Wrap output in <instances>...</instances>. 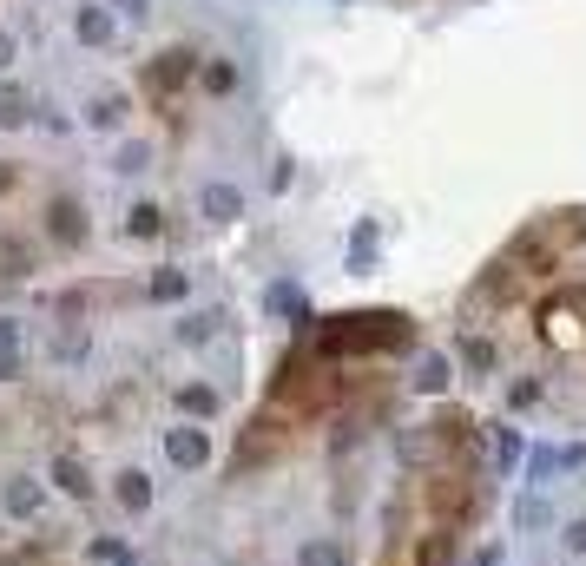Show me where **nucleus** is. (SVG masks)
Here are the masks:
<instances>
[{"instance_id":"nucleus-12","label":"nucleus","mask_w":586,"mask_h":566,"mask_svg":"<svg viewBox=\"0 0 586 566\" xmlns=\"http://www.w3.org/2000/svg\"><path fill=\"white\" fill-rule=\"evenodd\" d=\"M33 277V244L27 237H0V283H20Z\"/></svg>"},{"instance_id":"nucleus-22","label":"nucleus","mask_w":586,"mask_h":566,"mask_svg":"<svg viewBox=\"0 0 586 566\" xmlns=\"http://www.w3.org/2000/svg\"><path fill=\"white\" fill-rule=\"evenodd\" d=\"M145 158H152V145H139V139H132V145H119V158H112V172H145Z\"/></svg>"},{"instance_id":"nucleus-28","label":"nucleus","mask_w":586,"mask_h":566,"mask_svg":"<svg viewBox=\"0 0 586 566\" xmlns=\"http://www.w3.org/2000/svg\"><path fill=\"white\" fill-rule=\"evenodd\" d=\"M514 409H527V402H540V382H514V395H507Z\"/></svg>"},{"instance_id":"nucleus-4","label":"nucleus","mask_w":586,"mask_h":566,"mask_svg":"<svg viewBox=\"0 0 586 566\" xmlns=\"http://www.w3.org/2000/svg\"><path fill=\"white\" fill-rule=\"evenodd\" d=\"M47 231L60 237L66 251H80V244H86V211H80V198H53V205H47Z\"/></svg>"},{"instance_id":"nucleus-10","label":"nucleus","mask_w":586,"mask_h":566,"mask_svg":"<svg viewBox=\"0 0 586 566\" xmlns=\"http://www.w3.org/2000/svg\"><path fill=\"white\" fill-rule=\"evenodd\" d=\"M86 126L93 132H119L126 126V93H93L86 99Z\"/></svg>"},{"instance_id":"nucleus-14","label":"nucleus","mask_w":586,"mask_h":566,"mask_svg":"<svg viewBox=\"0 0 586 566\" xmlns=\"http://www.w3.org/2000/svg\"><path fill=\"white\" fill-rule=\"evenodd\" d=\"M264 310L270 316H290V323H310V316H303V290H297V283H270V290H264Z\"/></svg>"},{"instance_id":"nucleus-1","label":"nucleus","mask_w":586,"mask_h":566,"mask_svg":"<svg viewBox=\"0 0 586 566\" xmlns=\"http://www.w3.org/2000/svg\"><path fill=\"white\" fill-rule=\"evenodd\" d=\"M211 435L198 422H178V428H165V468H178V474H198V468H211Z\"/></svg>"},{"instance_id":"nucleus-9","label":"nucleus","mask_w":586,"mask_h":566,"mask_svg":"<svg viewBox=\"0 0 586 566\" xmlns=\"http://www.w3.org/2000/svg\"><path fill=\"white\" fill-rule=\"evenodd\" d=\"M53 481H60V494H73V501H93V474H86L80 455H53Z\"/></svg>"},{"instance_id":"nucleus-2","label":"nucleus","mask_w":586,"mask_h":566,"mask_svg":"<svg viewBox=\"0 0 586 566\" xmlns=\"http://www.w3.org/2000/svg\"><path fill=\"white\" fill-rule=\"evenodd\" d=\"M40 507H47V488H40L33 474H14V481L0 488V514H7V520H33Z\"/></svg>"},{"instance_id":"nucleus-6","label":"nucleus","mask_w":586,"mask_h":566,"mask_svg":"<svg viewBox=\"0 0 586 566\" xmlns=\"http://www.w3.org/2000/svg\"><path fill=\"white\" fill-rule=\"evenodd\" d=\"M191 73H198V53L191 47H165L159 60H152V93H172V86H185Z\"/></svg>"},{"instance_id":"nucleus-25","label":"nucleus","mask_w":586,"mask_h":566,"mask_svg":"<svg viewBox=\"0 0 586 566\" xmlns=\"http://www.w3.org/2000/svg\"><path fill=\"white\" fill-rule=\"evenodd\" d=\"M53 356H66V362H80V356H86V336H80V330H66V336H53Z\"/></svg>"},{"instance_id":"nucleus-20","label":"nucleus","mask_w":586,"mask_h":566,"mask_svg":"<svg viewBox=\"0 0 586 566\" xmlns=\"http://www.w3.org/2000/svg\"><path fill=\"white\" fill-rule=\"evenodd\" d=\"M369 251H376V224H356V237H349V270H356V277H363V270H369Z\"/></svg>"},{"instance_id":"nucleus-24","label":"nucleus","mask_w":586,"mask_h":566,"mask_svg":"<svg viewBox=\"0 0 586 566\" xmlns=\"http://www.w3.org/2000/svg\"><path fill=\"white\" fill-rule=\"evenodd\" d=\"M514 514H521V527H547V501H540V494H521Z\"/></svg>"},{"instance_id":"nucleus-18","label":"nucleus","mask_w":586,"mask_h":566,"mask_svg":"<svg viewBox=\"0 0 586 566\" xmlns=\"http://www.w3.org/2000/svg\"><path fill=\"white\" fill-rule=\"evenodd\" d=\"M178 409L185 415H218V389H211V382H185V389H178Z\"/></svg>"},{"instance_id":"nucleus-16","label":"nucleus","mask_w":586,"mask_h":566,"mask_svg":"<svg viewBox=\"0 0 586 566\" xmlns=\"http://www.w3.org/2000/svg\"><path fill=\"white\" fill-rule=\"evenodd\" d=\"M27 119H33V99L20 93L14 79H7V86H0V126L14 132V126H27Z\"/></svg>"},{"instance_id":"nucleus-19","label":"nucleus","mask_w":586,"mask_h":566,"mask_svg":"<svg viewBox=\"0 0 586 566\" xmlns=\"http://www.w3.org/2000/svg\"><path fill=\"white\" fill-rule=\"evenodd\" d=\"M461 362H468L475 376H488V369H494V343H488V336H475V330H468V336H461Z\"/></svg>"},{"instance_id":"nucleus-8","label":"nucleus","mask_w":586,"mask_h":566,"mask_svg":"<svg viewBox=\"0 0 586 566\" xmlns=\"http://www.w3.org/2000/svg\"><path fill=\"white\" fill-rule=\"evenodd\" d=\"M448 382H455V362H448L442 349H428V356L415 362V389L422 395H448Z\"/></svg>"},{"instance_id":"nucleus-26","label":"nucleus","mask_w":586,"mask_h":566,"mask_svg":"<svg viewBox=\"0 0 586 566\" xmlns=\"http://www.w3.org/2000/svg\"><path fill=\"white\" fill-rule=\"evenodd\" d=\"M211 323H218V316H185V323H178V336H185V343H205Z\"/></svg>"},{"instance_id":"nucleus-7","label":"nucleus","mask_w":586,"mask_h":566,"mask_svg":"<svg viewBox=\"0 0 586 566\" xmlns=\"http://www.w3.org/2000/svg\"><path fill=\"white\" fill-rule=\"evenodd\" d=\"M580 461H586V448H534L527 455V481H554V474L580 468Z\"/></svg>"},{"instance_id":"nucleus-17","label":"nucleus","mask_w":586,"mask_h":566,"mask_svg":"<svg viewBox=\"0 0 586 566\" xmlns=\"http://www.w3.org/2000/svg\"><path fill=\"white\" fill-rule=\"evenodd\" d=\"M198 86H205V93H238V66L231 60H198Z\"/></svg>"},{"instance_id":"nucleus-29","label":"nucleus","mask_w":586,"mask_h":566,"mask_svg":"<svg viewBox=\"0 0 586 566\" xmlns=\"http://www.w3.org/2000/svg\"><path fill=\"white\" fill-rule=\"evenodd\" d=\"M14 53H20V47H14V33L0 27V73H7V66H14Z\"/></svg>"},{"instance_id":"nucleus-3","label":"nucleus","mask_w":586,"mask_h":566,"mask_svg":"<svg viewBox=\"0 0 586 566\" xmlns=\"http://www.w3.org/2000/svg\"><path fill=\"white\" fill-rule=\"evenodd\" d=\"M73 33H80V47H112V33H119V14H112L106 0H86L80 14H73Z\"/></svg>"},{"instance_id":"nucleus-13","label":"nucleus","mask_w":586,"mask_h":566,"mask_svg":"<svg viewBox=\"0 0 586 566\" xmlns=\"http://www.w3.org/2000/svg\"><path fill=\"white\" fill-rule=\"evenodd\" d=\"M297 566H349V553H343L336 534H317V540H303L297 547Z\"/></svg>"},{"instance_id":"nucleus-11","label":"nucleus","mask_w":586,"mask_h":566,"mask_svg":"<svg viewBox=\"0 0 586 566\" xmlns=\"http://www.w3.org/2000/svg\"><path fill=\"white\" fill-rule=\"evenodd\" d=\"M152 501H159V494H152V474L145 468L119 474V507H126V514H152Z\"/></svg>"},{"instance_id":"nucleus-23","label":"nucleus","mask_w":586,"mask_h":566,"mask_svg":"<svg viewBox=\"0 0 586 566\" xmlns=\"http://www.w3.org/2000/svg\"><path fill=\"white\" fill-rule=\"evenodd\" d=\"M494 461H501V468L521 461V435H514V428H494Z\"/></svg>"},{"instance_id":"nucleus-30","label":"nucleus","mask_w":586,"mask_h":566,"mask_svg":"<svg viewBox=\"0 0 586 566\" xmlns=\"http://www.w3.org/2000/svg\"><path fill=\"white\" fill-rule=\"evenodd\" d=\"M7 376H20V349H0V382Z\"/></svg>"},{"instance_id":"nucleus-27","label":"nucleus","mask_w":586,"mask_h":566,"mask_svg":"<svg viewBox=\"0 0 586 566\" xmlns=\"http://www.w3.org/2000/svg\"><path fill=\"white\" fill-rule=\"evenodd\" d=\"M560 540H567V553H586V520H567V534Z\"/></svg>"},{"instance_id":"nucleus-15","label":"nucleus","mask_w":586,"mask_h":566,"mask_svg":"<svg viewBox=\"0 0 586 566\" xmlns=\"http://www.w3.org/2000/svg\"><path fill=\"white\" fill-rule=\"evenodd\" d=\"M145 290H152V303H185V290H191V277L185 270H152V283H145Z\"/></svg>"},{"instance_id":"nucleus-21","label":"nucleus","mask_w":586,"mask_h":566,"mask_svg":"<svg viewBox=\"0 0 586 566\" xmlns=\"http://www.w3.org/2000/svg\"><path fill=\"white\" fill-rule=\"evenodd\" d=\"M165 231V211L159 205H132V237H159Z\"/></svg>"},{"instance_id":"nucleus-32","label":"nucleus","mask_w":586,"mask_h":566,"mask_svg":"<svg viewBox=\"0 0 586 566\" xmlns=\"http://www.w3.org/2000/svg\"><path fill=\"white\" fill-rule=\"evenodd\" d=\"M475 566H507V553H501V547H481V560H475Z\"/></svg>"},{"instance_id":"nucleus-31","label":"nucleus","mask_w":586,"mask_h":566,"mask_svg":"<svg viewBox=\"0 0 586 566\" xmlns=\"http://www.w3.org/2000/svg\"><path fill=\"white\" fill-rule=\"evenodd\" d=\"M119 7V20H145V0H112Z\"/></svg>"},{"instance_id":"nucleus-5","label":"nucleus","mask_w":586,"mask_h":566,"mask_svg":"<svg viewBox=\"0 0 586 566\" xmlns=\"http://www.w3.org/2000/svg\"><path fill=\"white\" fill-rule=\"evenodd\" d=\"M198 218L205 224H238L244 218V191L238 185H205L198 191Z\"/></svg>"}]
</instances>
